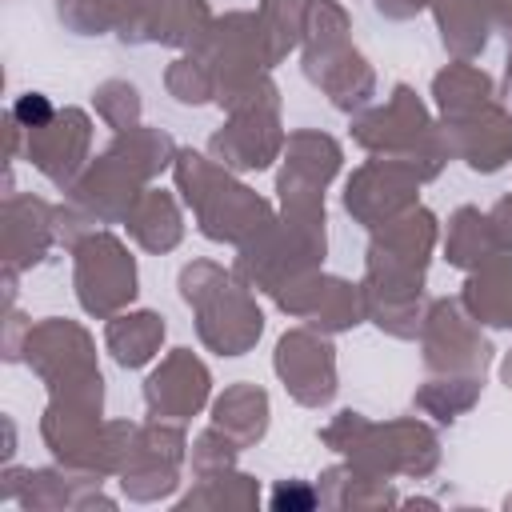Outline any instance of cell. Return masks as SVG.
Returning <instances> with one entry per match:
<instances>
[{"mask_svg":"<svg viewBox=\"0 0 512 512\" xmlns=\"http://www.w3.org/2000/svg\"><path fill=\"white\" fill-rule=\"evenodd\" d=\"M272 504H276V508H284V504H304V508H308L312 496H308V492H288V488H280V492L272 496Z\"/></svg>","mask_w":512,"mask_h":512,"instance_id":"cell-1","label":"cell"}]
</instances>
